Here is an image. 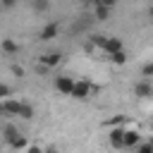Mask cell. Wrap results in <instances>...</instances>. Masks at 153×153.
<instances>
[{
	"label": "cell",
	"mask_w": 153,
	"mask_h": 153,
	"mask_svg": "<svg viewBox=\"0 0 153 153\" xmlns=\"http://www.w3.org/2000/svg\"><path fill=\"white\" fill-rule=\"evenodd\" d=\"M0 10H2V5H0Z\"/></svg>",
	"instance_id": "obj_28"
},
{
	"label": "cell",
	"mask_w": 153,
	"mask_h": 153,
	"mask_svg": "<svg viewBox=\"0 0 153 153\" xmlns=\"http://www.w3.org/2000/svg\"><path fill=\"white\" fill-rule=\"evenodd\" d=\"M93 86L88 81H74V91H72V98H79V100H86L91 96Z\"/></svg>",
	"instance_id": "obj_1"
},
{
	"label": "cell",
	"mask_w": 153,
	"mask_h": 153,
	"mask_svg": "<svg viewBox=\"0 0 153 153\" xmlns=\"http://www.w3.org/2000/svg\"><path fill=\"white\" fill-rule=\"evenodd\" d=\"M0 48H2L7 55H17V53H19V43H17V41H12V38H2Z\"/></svg>",
	"instance_id": "obj_10"
},
{
	"label": "cell",
	"mask_w": 153,
	"mask_h": 153,
	"mask_svg": "<svg viewBox=\"0 0 153 153\" xmlns=\"http://www.w3.org/2000/svg\"><path fill=\"white\" fill-rule=\"evenodd\" d=\"M148 14H151V17H153V7H151V10H148Z\"/></svg>",
	"instance_id": "obj_27"
},
{
	"label": "cell",
	"mask_w": 153,
	"mask_h": 153,
	"mask_svg": "<svg viewBox=\"0 0 153 153\" xmlns=\"http://www.w3.org/2000/svg\"><path fill=\"white\" fill-rule=\"evenodd\" d=\"M14 2H17V0H0L2 7H14Z\"/></svg>",
	"instance_id": "obj_23"
},
{
	"label": "cell",
	"mask_w": 153,
	"mask_h": 153,
	"mask_svg": "<svg viewBox=\"0 0 153 153\" xmlns=\"http://www.w3.org/2000/svg\"><path fill=\"white\" fill-rule=\"evenodd\" d=\"M2 136H5V141H7V143H12V141L19 136V131H17V127L7 124V127H5V131H2Z\"/></svg>",
	"instance_id": "obj_12"
},
{
	"label": "cell",
	"mask_w": 153,
	"mask_h": 153,
	"mask_svg": "<svg viewBox=\"0 0 153 153\" xmlns=\"http://www.w3.org/2000/svg\"><path fill=\"white\" fill-rule=\"evenodd\" d=\"M103 50H105L108 55H112V53L122 50V41H120V38H105V45H103Z\"/></svg>",
	"instance_id": "obj_9"
},
{
	"label": "cell",
	"mask_w": 153,
	"mask_h": 153,
	"mask_svg": "<svg viewBox=\"0 0 153 153\" xmlns=\"http://www.w3.org/2000/svg\"><path fill=\"white\" fill-rule=\"evenodd\" d=\"M45 153H55V148H48V151H45Z\"/></svg>",
	"instance_id": "obj_26"
},
{
	"label": "cell",
	"mask_w": 153,
	"mask_h": 153,
	"mask_svg": "<svg viewBox=\"0 0 153 153\" xmlns=\"http://www.w3.org/2000/svg\"><path fill=\"white\" fill-rule=\"evenodd\" d=\"M55 88H57L62 96H72V91H74V79H69V76H55Z\"/></svg>",
	"instance_id": "obj_2"
},
{
	"label": "cell",
	"mask_w": 153,
	"mask_h": 153,
	"mask_svg": "<svg viewBox=\"0 0 153 153\" xmlns=\"http://www.w3.org/2000/svg\"><path fill=\"white\" fill-rule=\"evenodd\" d=\"M139 141H141L139 131H134V129H124V148H134V146H139Z\"/></svg>",
	"instance_id": "obj_7"
},
{
	"label": "cell",
	"mask_w": 153,
	"mask_h": 153,
	"mask_svg": "<svg viewBox=\"0 0 153 153\" xmlns=\"http://www.w3.org/2000/svg\"><path fill=\"white\" fill-rule=\"evenodd\" d=\"M141 74H143V76H151V74H153V62H151V65H143Z\"/></svg>",
	"instance_id": "obj_19"
},
{
	"label": "cell",
	"mask_w": 153,
	"mask_h": 153,
	"mask_svg": "<svg viewBox=\"0 0 153 153\" xmlns=\"http://www.w3.org/2000/svg\"><path fill=\"white\" fill-rule=\"evenodd\" d=\"M105 38H108V36H100V33H98V36H93V38H91V43H93V45H98V48H103V45H105Z\"/></svg>",
	"instance_id": "obj_17"
},
{
	"label": "cell",
	"mask_w": 153,
	"mask_h": 153,
	"mask_svg": "<svg viewBox=\"0 0 153 153\" xmlns=\"http://www.w3.org/2000/svg\"><path fill=\"white\" fill-rule=\"evenodd\" d=\"M12 72H14V74H17V76H24V69H22V67H17V65H14V67H12Z\"/></svg>",
	"instance_id": "obj_24"
},
{
	"label": "cell",
	"mask_w": 153,
	"mask_h": 153,
	"mask_svg": "<svg viewBox=\"0 0 153 153\" xmlns=\"http://www.w3.org/2000/svg\"><path fill=\"white\" fill-rule=\"evenodd\" d=\"M31 7H33L36 12H45V10L50 7V2H48V0H33V2H31Z\"/></svg>",
	"instance_id": "obj_15"
},
{
	"label": "cell",
	"mask_w": 153,
	"mask_h": 153,
	"mask_svg": "<svg viewBox=\"0 0 153 153\" xmlns=\"http://www.w3.org/2000/svg\"><path fill=\"white\" fill-rule=\"evenodd\" d=\"M38 60L43 62V67H57L60 60H62V55H60V53H45V55H41Z\"/></svg>",
	"instance_id": "obj_6"
},
{
	"label": "cell",
	"mask_w": 153,
	"mask_h": 153,
	"mask_svg": "<svg viewBox=\"0 0 153 153\" xmlns=\"http://www.w3.org/2000/svg\"><path fill=\"white\" fill-rule=\"evenodd\" d=\"M110 60H112L115 65H124V62H127V55H124V50H117V53L110 55Z\"/></svg>",
	"instance_id": "obj_14"
},
{
	"label": "cell",
	"mask_w": 153,
	"mask_h": 153,
	"mask_svg": "<svg viewBox=\"0 0 153 153\" xmlns=\"http://www.w3.org/2000/svg\"><path fill=\"white\" fill-rule=\"evenodd\" d=\"M110 146L124 148V129H112L110 131Z\"/></svg>",
	"instance_id": "obj_8"
},
{
	"label": "cell",
	"mask_w": 153,
	"mask_h": 153,
	"mask_svg": "<svg viewBox=\"0 0 153 153\" xmlns=\"http://www.w3.org/2000/svg\"><path fill=\"white\" fill-rule=\"evenodd\" d=\"M19 117L31 120V117H33V108H31L29 103H22V105H19Z\"/></svg>",
	"instance_id": "obj_13"
},
{
	"label": "cell",
	"mask_w": 153,
	"mask_h": 153,
	"mask_svg": "<svg viewBox=\"0 0 153 153\" xmlns=\"http://www.w3.org/2000/svg\"><path fill=\"white\" fill-rule=\"evenodd\" d=\"M136 153H153V143H143V146H139Z\"/></svg>",
	"instance_id": "obj_18"
},
{
	"label": "cell",
	"mask_w": 153,
	"mask_h": 153,
	"mask_svg": "<svg viewBox=\"0 0 153 153\" xmlns=\"http://www.w3.org/2000/svg\"><path fill=\"white\" fill-rule=\"evenodd\" d=\"M10 146H12V148H17V151H22V148H26V139H24V136L19 134V136H17V139H14V141H12Z\"/></svg>",
	"instance_id": "obj_16"
},
{
	"label": "cell",
	"mask_w": 153,
	"mask_h": 153,
	"mask_svg": "<svg viewBox=\"0 0 153 153\" xmlns=\"http://www.w3.org/2000/svg\"><path fill=\"white\" fill-rule=\"evenodd\" d=\"M134 96H136V98H148V96H153V86H151L148 81H139V84L134 86Z\"/></svg>",
	"instance_id": "obj_4"
},
{
	"label": "cell",
	"mask_w": 153,
	"mask_h": 153,
	"mask_svg": "<svg viewBox=\"0 0 153 153\" xmlns=\"http://www.w3.org/2000/svg\"><path fill=\"white\" fill-rule=\"evenodd\" d=\"M100 5H105V7H110V10H112V7L117 5V0H100Z\"/></svg>",
	"instance_id": "obj_22"
},
{
	"label": "cell",
	"mask_w": 153,
	"mask_h": 153,
	"mask_svg": "<svg viewBox=\"0 0 153 153\" xmlns=\"http://www.w3.org/2000/svg\"><path fill=\"white\" fill-rule=\"evenodd\" d=\"M19 105H22V100H2L0 103V112H7V115H19Z\"/></svg>",
	"instance_id": "obj_5"
},
{
	"label": "cell",
	"mask_w": 153,
	"mask_h": 153,
	"mask_svg": "<svg viewBox=\"0 0 153 153\" xmlns=\"http://www.w3.org/2000/svg\"><path fill=\"white\" fill-rule=\"evenodd\" d=\"M7 96H10V86H5V84H0V98L5 100Z\"/></svg>",
	"instance_id": "obj_20"
},
{
	"label": "cell",
	"mask_w": 153,
	"mask_h": 153,
	"mask_svg": "<svg viewBox=\"0 0 153 153\" xmlns=\"http://www.w3.org/2000/svg\"><path fill=\"white\" fill-rule=\"evenodd\" d=\"M108 17H110V7H105V5L93 7V19H96V22H105Z\"/></svg>",
	"instance_id": "obj_11"
},
{
	"label": "cell",
	"mask_w": 153,
	"mask_h": 153,
	"mask_svg": "<svg viewBox=\"0 0 153 153\" xmlns=\"http://www.w3.org/2000/svg\"><path fill=\"white\" fill-rule=\"evenodd\" d=\"M57 31H60L57 22H50V24H45V26H43V31L38 33V38H41V41H50V38H55V36H57Z\"/></svg>",
	"instance_id": "obj_3"
},
{
	"label": "cell",
	"mask_w": 153,
	"mask_h": 153,
	"mask_svg": "<svg viewBox=\"0 0 153 153\" xmlns=\"http://www.w3.org/2000/svg\"><path fill=\"white\" fill-rule=\"evenodd\" d=\"M81 2H84V5H93V7L100 5V0H81Z\"/></svg>",
	"instance_id": "obj_25"
},
{
	"label": "cell",
	"mask_w": 153,
	"mask_h": 153,
	"mask_svg": "<svg viewBox=\"0 0 153 153\" xmlns=\"http://www.w3.org/2000/svg\"><path fill=\"white\" fill-rule=\"evenodd\" d=\"M26 153H45V151H43L41 146H29V148H26Z\"/></svg>",
	"instance_id": "obj_21"
}]
</instances>
